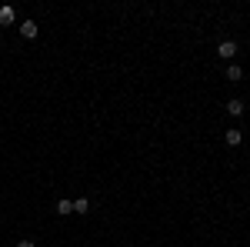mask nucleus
<instances>
[{"mask_svg": "<svg viewBox=\"0 0 250 247\" xmlns=\"http://www.w3.org/2000/svg\"><path fill=\"white\" fill-rule=\"evenodd\" d=\"M217 54H220L224 60H233L237 57V44H233V40H224V44L217 47Z\"/></svg>", "mask_w": 250, "mask_h": 247, "instance_id": "obj_1", "label": "nucleus"}, {"mask_svg": "<svg viewBox=\"0 0 250 247\" xmlns=\"http://www.w3.org/2000/svg\"><path fill=\"white\" fill-rule=\"evenodd\" d=\"M20 37L34 40V37H37V23H34V20H23V23H20Z\"/></svg>", "mask_w": 250, "mask_h": 247, "instance_id": "obj_2", "label": "nucleus"}, {"mask_svg": "<svg viewBox=\"0 0 250 247\" xmlns=\"http://www.w3.org/2000/svg\"><path fill=\"white\" fill-rule=\"evenodd\" d=\"M87 210H90V201L87 197H77L74 201V214H87Z\"/></svg>", "mask_w": 250, "mask_h": 247, "instance_id": "obj_3", "label": "nucleus"}, {"mask_svg": "<svg viewBox=\"0 0 250 247\" xmlns=\"http://www.w3.org/2000/svg\"><path fill=\"white\" fill-rule=\"evenodd\" d=\"M227 114H230V117H240V114H244V104H240V100H230V104H227Z\"/></svg>", "mask_w": 250, "mask_h": 247, "instance_id": "obj_4", "label": "nucleus"}, {"mask_svg": "<svg viewBox=\"0 0 250 247\" xmlns=\"http://www.w3.org/2000/svg\"><path fill=\"white\" fill-rule=\"evenodd\" d=\"M0 23H14V7H0Z\"/></svg>", "mask_w": 250, "mask_h": 247, "instance_id": "obj_5", "label": "nucleus"}, {"mask_svg": "<svg viewBox=\"0 0 250 247\" xmlns=\"http://www.w3.org/2000/svg\"><path fill=\"white\" fill-rule=\"evenodd\" d=\"M224 140H227L230 147H237V144H240V131H227V134H224Z\"/></svg>", "mask_w": 250, "mask_h": 247, "instance_id": "obj_6", "label": "nucleus"}, {"mask_svg": "<svg viewBox=\"0 0 250 247\" xmlns=\"http://www.w3.org/2000/svg\"><path fill=\"white\" fill-rule=\"evenodd\" d=\"M57 214H74V201H57Z\"/></svg>", "mask_w": 250, "mask_h": 247, "instance_id": "obj_7", "label": "nucleus"}, {"mask_svg": "<svg viewBox=\"0 0 250 247\" xmlns=\"http://www.w3.org/2000/svg\"><path fill=\"white\" fill-rule=\"evenodd\" d=\"M240 67H237V64H230V67H227V80H233V84H237V80H240Z\"/></svg>", "mask_w": 250, "mask_h": 247, "instance_id": "obj_8", "label": "nucleus"}, {"mask_svg": "<svg viewBox=\"0 0 250 247\" xmlns=\"http://www.w3.org/2000/svg\"><path fill=\"white\" fill-rule=\"evenodd\" d=\"M17 247H37V244H34V241H20Z\"/></svg>", "mask_w": 250, "mask_h": 247, "instance_id": "obj_9", "label": "nucleus"}]
</instances>
